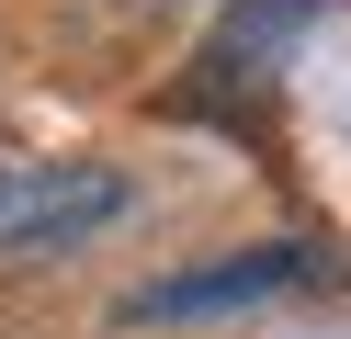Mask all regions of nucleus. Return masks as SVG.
<instances>
[{"mask_svg": "<svg viewBox=\"0 0 351 339\" xmlns=\"http://www.w3.org/2000/svg\"><path fill=\"white\" fill-rule=\"evenodd\" d=\"M317 23V0H238L227 23L204 34V57H193V79L170 90V113H215V125H261V90H272L283 45Z\"/></svg>", "mask_w": 351, "mask_h": 339, "instance_id": "f257e3e1", "label": "nucleus"}, {"mask_svg": "<svg viewBox=\"0 0 351 339\" xmlns=\"http://www.w3.org/2000/svg\"><path fill=\"white\" fill-rule=\"evenodd\" d=\"M306 283H328V249H306V238H261V249H227V260H204V271H159V283H136L114 316H125V328H170V316L272 305V294H306Z\"/></svg>", "mask_w": 351, "mask_h": 339, "instance_id": "f03ea898", "label": "nucleus"}, {"mask_svg": "<svg viewBox=\"0 0 351 339\" xmlns=\"http://www.w3.org/2000/svg\"><path fill=\"white\" fill-rule=\"evenodd\" d=\"M114 215H125V170H102V158H0V260L69 249Z\"/></svg>", "mask_w": 351, "mask_h": 339, "instance_id": "7ed1b4c3", "label": "nucleus"}]
</instances>
